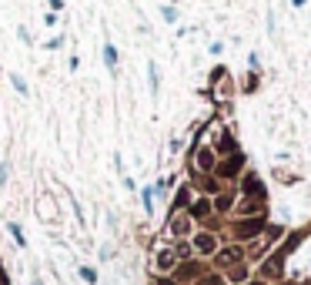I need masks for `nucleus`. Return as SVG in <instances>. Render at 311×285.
I'll list each match as a JSON object with an SVG mask.
<instances>
[{
  "label": "nucleus",
  "instance_id": "f257e3e1",
  "mask_svg": "<svg viewBox=\"0 0 311 285\" xmlns=\"http://www.w3.org/2000/svg\"><path fill=\"white\" fill-rule=\"evenodd\" d=\"M285 268H288V255L281 252V245H275V252L268 258L258 262L255 279H261L264 285H278V282H285Z\"/></svg>",
  "mask_w": 311,
  "mask_h": 285
},
{
  "label": "nucleus",
  "instance_id": "f03ea898",
  "mask_svg": "<svg viewBox=\"0 0 311 285\" xmlns=\"http://www.w3.org/2000/svg\"><path fill=\"white\" fill-rule=\"evenodd\" d=\"M264 228H268V215L234 218V222H231V238H234L238 245H251L255 238H261V235H264Z\"/></svg>",
  "mask_w": 311,
  "mask_h": 285
},
{
  "label": "nucleus",
  "instance_id": "7ed1b4c3",
  "mask_svg": "<svg viewBox=\"0 0 311 285\" xmlns=\"http://www.w3.org/2000/svg\"><path fill=\"white\" fill-rule=\"evenodd\" d=\"M244 171H248V158H244V151L238 148V151H231V154H224V158H218L214 178L224 185V181H238Z\"/></svg>",
  "mask_w": 311,
  "mask_h": 285
},
{
  "label": "nucleus",
  "instance_id": "20e7f679",
  "mask_svg": "<svg viewBox=\"0 0 311 285\" xmlns=\"http://www.w3.org/2000/svg\"><path fill=\"white\" fill-rule=\"evenodd\" d=\"M238 195L241 198H248V201H264L268 205V188H264V178L258 174V171H244L238 178Z\"/></svg>",
  "mask_w": 311,
  "mask_h": 285
},
{
  "label": "nucleus",
  "instance_id": "39448f33",
  "mask_svg": "<svg viewBox=\"0 0 311 285\" xmlns=\"http://www.w3.org/2000/svg\"><path fill=\"white\" fill-rule=\"evenodd\" d=\"M238 262H248V255H244V245H238V242H231V245H221L218 252H214V265L224 272V268L238 265Z\"/></svg>",
  "mask_w": 311,
  "mask_h": 285
},
{
  "label": "nucleus",
  "instance_id": "423d86ee",
  "mask_svg": "<svg viewBox=\"0 0 311 285\" xmlns=\"http://www.w3.org/2000/svg\"><path fill=\"white\" fill-rule=\"evenodd\" d=\"M204 275H207L204 262H194V258H187V262H178V268H174V285L198 282V279H204Z\"/></svg>",
  "mask_w": 311,
  "mask_h": 285
},
{
  "label": "nucleus",
  "instance_id": "0eeeda50",
  "mask_svg": "<svg viewBox=\"0 0 311 285\" xmlns=\"http://www.w3.org/2000/svg\"><path fill=\"white\" fill-rule=\"evenodd\" d=\"M191 248H194V255H201V258H214V252L221 248V242H218L214 231H194V235H191Z\"/></svg>",
  "mask_w": 311,
  "mask_h": 285
},
{
  "label": "nucleus",
  "instance_id": "6e6552de",
  "mask_svg": "<svg viewBox=\"0 0 311 285\" xmlns=\"http://www.w3.org/2000/svg\"><path fill=\"white\" fill-rule=\"evenodd\" d=\"M221 275L228 279V285H248L251 279H255V268H251V262H238V265L224 268Z\"/></svg>",
  "mask_w": 311,
  "mask_h": 285
},
{
  "label": "nucleus",
  "instance_id": "1a4fd4ad",
  "mask_svg": "<svg viewBox=\"0 0 311 285\" xmlns=\"http://www.w3.org/2000/svg\"><path fill=\"white\" fill-rule=\"evenodd\" d=\"M194 168L201 171V174H214V168H218V154H214V148H194Z\"/></svg>",
  "mask_w": 311,
  "mask_h": 285
},
{
  "label": "nucleus",
  "instance_id": "9d476101",
  "mask_svg": "<svg viewBox=\"0 0 311 285\" xmlns=\"http://www.w3.org/2000/svg\"><path fill=\"white\" fill-rule=\"evenodd\" d=\"M238 188H224L221 195H214L211 198V205H214V215H228V211H234V205H238Z\"/></svg>",
  "mask_w": 311,
  "mask_h": 285
},
{
  "label": "nucleus",
  "instance_id": "9b49d317",
  "mask_svg": "<svg viewBox=\"0 0 311 285\" xmlns=\"http://www.w3.org/2000/svg\"><path fill=\"white\" fill-rule=\"evenodd\" d=\"M187 215H191V222H207L211 215H214V205H211V198H194L191 201V208H187Z\"/></svg>",
  "mask_w": 311,
  "mask_h": 285
},
{
  "label": "nucleus",
  "instance_id": "f8f14e48",
  "mask_svg": "<svg viewBox=\"0 0 311 285\" xmlns=\"http://www.w3.org/2000/svg\"><path fill=\"white\" fill-rule=\"evenodd\" d=\"M171 235H174V238H187V235H191V215H187V211H174V215H171Z\"/></svg>",
  "mask_w": 311,
  "mask_h": 285
},
{
  "label": "nucleus",
  "instance_id": "ddd939ff",
  "mask_svg": "<svg viewBox=\"0 0 311 285\" xmlns=\"http://www.w3.org/2000/svg\"><path fill=\"white\" fill-rule=\"evenodd\" d=\"M194 188L201 191L204 198H214V195H221V191H224L214 174H198V178H194Z\"/></svg>",
  "mask_w": 311,
  "mask_h": 285
},
{
  "label": "nucleus",
  "instance_id": "4468645a",
  "mask_svg": "<svg viewBox=\"0 0 311 285\" xmlns=\"http://www.w3.org/2000/svg\"><path fill=\"white\" fill-rule=\"evenodd\" d=\"M231 151H238V141L231 138V131H228V128H221V131H218V141H214V154H218V158H224V154H231Z\"/></svg>",
  "mask_w": 311,
  "mask_h": 285
},
{
  "label": "nucleus",
  "instance_id": "2eb2a0df",
  "mask_svg": "<svg viewBox=\"0 0 311 285\" xmlns=\"http://www.w3.org/2000/svg\"><path fill=\"white\" fill-rule=\"evenodd\" d=\"M154 265H157V272H174V268H178V252H174V248H161V252H157V258H154Z\"/></svg>",
  "mask_w": 311,
  "mask_h": 285
},
{
  "label": "nucleus",
  "instance_id": "dca6fc26",
  "mask_svg": "<svg viewBox=\"0 0 311 285\" xmlns=\"http://www.w3.org/2000/svg\"><path fill=\"white\" fill-rule=\"evenodd\" d=\"M191 201H194V198H191V185L178 188V198H174V205H171V215H174V211H187V208H191Z\"/></svg>",
  "mask_w": 311,
  "mask_h": 285
},
{
  "label": "nucleus",
  "instance_id": "f3484780",
  "mask_svg": "<svg viewBox=\"0 0 311 285\" xmlns=\"http://www.w3.org/2000/svg\"><path fill=\"white\" fill-rule=\"evenodd\" d=\"M194 285H228V279H224L221 272H207V275H204V279H198Z\"/></svg>",
  "mask_w": 311,
  "mask_h": 285
},
{
  "label": "nucleus",
  "instance_id": "a211bd4d",
  "mask_svg": "<svg viewBox=\"0 0 311 285\" xmlns=\"http://www.w3.org/2000/svg\"><path fill=\"white\" fill-rule=\"evenodd\" d=\"M147 77H151V94H157V87H161V81H157V64H154V60L147 64Z\"/></svg>",
  "mask_w": 311,
  "mask_h": 285
},
{
  "label": "nucleus",
  "instance_id": "6ab92c4d",
  "mask_svg": "<svg viewBox=\"0 0 311 285\" xmlns=\"http://www.w3.org/2000/svg\"><path fill=\"white\" fill-rule=\"evenodd\" d=\"M258 81H261L258 71H251V74L244 77V94H255V91H258Z\"/></svg>",
  "mask_w": 311,
  "mask_h": 285
},
{
  "label": "nucleus",
  "instance_id": "aec40b11",
  "mask_svg": "<svg viewBox=\"0 0 311 285\" xmlns=\"http://www.w3.org/2000/svg\"><path fill=\"white\" fill-rule=\"evenodd\" d=\"M104 64H107V67H117V47H114V44L104 47Z\"/></svg>",
  "mask_w": 311,
  "mask_h": 285
},
{
  "label": "nucleus",
  "instance_id": "412c9836",
  "mask_svg": "<svg viewBox=\"0 0 311 285\" xmlns=\"http://www.w3.org/2000/svg\"><path fill=\"white\" fill-rule=\"evenodd\" d=\"M248 67H251V71H258V74H261V57H258V54H248Z\"/></svg>",
  "mask_w": 311,
  "mask_h": 285
},
{
  "label": "nucleus",
  "instance_id": "4be33fe9",
  "mask_svg": "<svg viewBox=\"0 0 311 285\" xmlns=\"http://www.w3.org/2000/svg\"><path fill=\"white\" fill-rule=\"evenodd\" d=\"M164 20H167V24H174V20H178V10H174V7H164Z\"/></svg>",
  "mask_w": 311,
  "mask_h": 285
},
{
  "label": "nucleus",
  "instance_id": "5701e85b",
  "mask_svg": "<svg viewBox=\"0 0 311 285\" xmlns=\"http://www.w3.org/2000/svg\"><path fill=\"white\" fill-rule=\"evenodd\" d=\"M144 208H147V211H154V195H151V188L144 191Z\"/></svg>",
  "mask_w": 311,
  "mask_h": 285
},
{
  "label": "nucleus",
  "instance_id": "b1692460",
  "mask_svg": "<svg viewBox=\"0 0 311 285\" xmlns=\"http://www.w3.org/2000/svg\"><path fill=\"white\" fill-rule=\"evenodd\" d=\"M80 275H84V282H97V275H94V268H80Z\"/></svg>",
  "mask_w": 311,
  "mask_h": 285
},
{
  "label": "nucleus",
  "instance_id": "393cba45",
  "mask_svg": "<svg viewBox=\"0 0 311 285\" xmlns=\"http://www.w3.org/2000/svg\"><path fill=\"white\" fill-rule=\"evenodd\" d=\"M305 3H308V0H291V7H305Z\"/></svg>",
  "mask_w": 311,
  "mask_h": 285
},
{
  "label": "nucleus",
  "instance_id": "a878e982",
  "mask_svg": "<svg viewBox=\"0 0 311 285\" xmlns=\"http://www.w3.org/2000/svg\"><path fill=\"white\" fill-rule=\"evenodd\" d=\"M60 3H64V0H51V7H57V10H60Z\"/></svg>",
  "mask_w": 311,
  "mask_h": 285
},
{
  "label": "nucleus",
  "instance_id": "bb28decb",
  "mask_svg": "<svg viewBox=\"0 0 311 285\" xmlns=\"http://www.w3.org/2000/svg\"><path fill=\"white\" fill-rule=\"evenodd\" d=\"M248 285H264V282H261V279H251V282H248Z\"/></svg>",
  "mask_w": 311,
  "mask_h": 285
},
{
  "label": "nucleus",
  "instance_id": "cd10ccee",
  "mask_svg": "<svg viewBox=\"0 0 311 285\" xmlns=\"http://www.w3.org/2000/svg\"><path fill=\"white\" fill-rule=\"evenodd\" d=\"M34 285H44V282H34Z\"/></svg>",
  "mask_w": 311,
  "mask_h": 285
}]
</instances>
